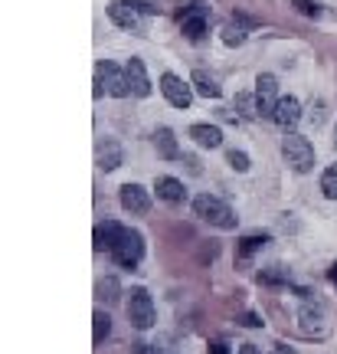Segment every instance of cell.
<instances>
[{
    "mask_svg": "<svg viewBox=\"0 0 337 354\" xmlns=\"http://www.w3.org/2000/svg\"><path fill=\"white\" fill-rule=\"evenodd\" d=\"M282 158L295 174H308L314 167V145L298 131H285L282 138Z\"/></svg>",
    "mask_w": 337,
    "mask_h": 354,
    "instance_id": "obj_1",
    "label": "cell"
},
{
    "mask_svg": "<svg viewBox=\"0 0 337 354\" xmlns=\"http://www.w3.org/2000/svg\"><path fill=\"white\" fill-rule=\"evenodd\" d=\"M193 214L216 230H236V214L220 197H213V194H197L193 197Z\"/></svg>",
    "mask_w": 337,
    "mask_h": 354,
    "instance_id": "obj_2",
    "label": "cell"
},
{
    "mask_svg": "<svg viewBox=\"0 0 337 354\" xmlns=\"http://www.w3.org/2000/svg\"><path fill=\"white\" fill-rule=\"evenodd\" d=\"M95 95H115V99H125L131 95V86H128V73L122 66L102 59L95 63Z\"/></svg>",
    "mask_w": 337,
    "mask_h": 354,
    "instance_id": "obj_3",
    "label": "cell"
},
{
    "mask_svg": "<svg viewBox=\"0 0 337 354\" xmlns=\"http://www.w3.org/2000/svg\"><path fill=\"white\" fill-rule=\"evenodd\" d=\"M141 256H144V236H141L137 230L122 227V236H118V243L112 246V259L118 266H125V269H135V266L141 263Z\"/></svg>",
    "mask_w": 337,
    "mask_h": 354,
    "instance_id": "obj_4",
    "label": "cell"
},
{
    "mask_svg": "<svg viewBox=\"0 0 337 354\" xmlns=\"http://www.w3.org/2000/svg\"><path fill=\"white\" fill-rule=\"evenodd\" d=\"M128 318H131V325L137 331H148L157 322V312H154V302H151L148 289L135 286V289L128 292Z\"/></svg>",
    "mask_w": 337,
    "mask_h": 354,
    "instance_id": "obj_5",
    "label": "cell"
},
{
    "mask_svg": "<svg viewBox=\"0 0 337 354\" xmlns=\"http://www.w3.org/2000/svg\"><path fill=\"white\" fill-rule=\"evenodd\" d=\"M108 20H112L115 26L128 30V33L144 37V20H141V10H137L131 0H112V3H108Z\"/></svg>",
    "mask_w": 337,
    "mask_h": 354,
    "instance_id": "obj_6",
    "label": "cell"
},
{
    "mask_svg": "<svg viewBox=\"0 0 337 354\" xmlns=\"http://www.w3.org/2000/svg\"><path fill=\"white\" fill-rule=\"evenodd\" d=\"M161 92L174 109H190V102H193V86L184 82L180 76H174V73H164L161 76Z\"/></svg>",
    "mask_w": 337,
    "mask_h": 354,
    "instance_id": "obj_7",
    "label": "cell"
},
{
    "mask_svg": "<svg viewBox=\"0 0 337 354\" xmlns=\"http://www.w3.org/2000/svg\"><path fill=\"white\" fill-rule=\"evenodd\" d=\"M256 99H259V115L272 118L275 105H278V79L272 73H259L256 76Z\"/></svg>",
    "mask_w": 337,
    "mask_h": 354,
    "instance_id": "obj_8",
    "label": "cell"
},
{
    "mask_svg": "<svg viewBox=\"0 0 337 354\" xmlns=\"http://www.w3.org/2000/svg\"><path fill=\"white\" fill-rule=\"evenodd\" d=\"M125 73H128L131 95H137V99H148V95H151V79H148V69H144V63H141L137 56H131V59L125 63Z\"/></svg>",
    "mask_w": 337,
    "mask_h": 354,
    "instance_id": "obj_9",
    "label": "cell"
},
{
    "mask_svg": "<svg viewBox=\"0 0 337 354\" xmlns=\"http://www.w3.org/2000/svg\"><path fill=\"white\" fill-rule=\"evenodd\" d=\"M272 122L278 128H285V131H291V128L301 122V102L295 99V95H285V99H278V105H275V115Z\"/></svg>",
    "mask_w": 337,
    "mask_h": 354,
    "instance_id": "obj_10",
    "label": "cell"
},
{
    "mask_svg": "<svg viewBox=\"0 0 337 354\" xmlns=\"http://www.w3.org/2000/svg\"><path fill=\"white\" fill-rule=\"evenodd\" d=\"M122 207L128 214H148L151 210V194L141 184H125L122 187Z\"/></svg>",
    "mask_w": 337,
    "mask_h": 354,
    "instance_id": "obj_11",
    "label": "cell"
},
{
    "mask_svg": "<svg viewBox=\"0 0 337 354\" xmlns=\"http://www.w3.org/2000/svg\"><path fill=\"white\" fill-rule=\"evenodd\" d=\"M154 190H157V201L174 203V207L187 201V187H184L177 177H157V180H154Z\"/></svg>",
    "mask_w": 337,
    "mask_h": 354,
    "instance_id": "obj_12",
    "label": "cell"
},
{
    "mask_svg": "<svg viewBox=\"0 0 337 354\" xmlns=\"http://www.w3.org/2000/svg\"><path fill=\"white\" fill-rule=\"evenodd\" d=\"M190 138H193V145L197 148H220L223 145V131L216 125H190Z\"/></svg>",
    "mask_w": 337,
    "mask_h": 354,
    "instance_id": "obj_13",
    "label": "cell"
},
{
    "mask_svg": "<svg viewBox=\"0 0 337 354\" xmlns=\"http://www.w3.org/2000/svg\"><path fill=\"white\" fill-rule=\"evenodd\" d=\"M118 236H122V223H115V220H105V223H99L95 227V250L99 253H112V246L118 243Z\"/></svg>",
    "mask_w": 337,
    "mask_h": 354,
    "instance_id": "obj_14",
    "label": "cell"
},
{
    "mask_svg": "<svg viewBox=\"0 0 337 354\" xmlns=\"http://www.w3.org/2000/svg\"><path fill=\"white\" fill-rule=\"evenodd\" d=\"M190 86H193V92H197V95H203V99H220V95H223L220 82H216L210 73H203V69H197V73L190 76Z\"/></svg>",
    "mask_w": 337,
    "mask_h": 354,
    "instance_id": "obj_15",
    "label": "cell"
},
{
    "mask_svg": "<svg viewBox=\"0 0 337 354\" xmlns=\"http://www.w3.org/2000/svg\"><path fill=\"white\" fill-rule=\"evenodd\" d=\"M154 148H157V154L167 158V161L180 158V151H177V138H174L171 128H157V131H154Z\"/></svg>",
    "mask_w": 337,
    "mask_h": 354,
    "instance_id": "obj_16",
    "label": "cell"
},
{
    "mask_svg": "<svg viewBox=\"0 0 337 354\" xmlns=\"http://www.w3.org/2000/svg\"><path fill=\"white\" fill-rule=\"evenodd\" d=\"M180 24H184V37H187L190 43H200V39L206 37V13H193V17H184Z\"/></svg>",
    "mask_w": 337,
    "mask_h": 354,
    "instance_id": "obj_17",
    "label": "cell"
},
{
    "mask_svg": "<svg viewBox=\"0 0 337 354\" xmlns=\"http://www.w3.org/2000/svg\"><path fill=\"white\" fill-rule=\"evenodd\" d=\"M269 240H272L269 233H249V236H242V240H239V259H249V256L256 253V250H262Z\"/></svg>",
    "mask_w": 337,
    "mask_h": 354,
    "instance_id": "obj_18",
    "label": "cell"
},
{
    "mask_svg": "<svg viewBox=\"0 0 337 354\" xmlns=\"http://www.w3.org/2000/svg\"><path fill=\"white\" fill-rule=\"evenodd\" d=\"M118 165H122V148L115 141H105V148L99 151V167L102 171H115Z\"/></svg>",
    "mask_w": 337,
    "mask_h": 354,
    "instance_id": "obj_19",
    "label": "cell"
},
{
    "mask_svg": "<svg viewBox=\"0 0 337 354\" xmlns=\"http://www.w3.org/2000/svg\"><path fill=\"white\" fill-rule=\"evenodd\" d=\"M236 105H239V112H242V118H262V115H259V99H256V92H239Z\"/></svg>",
    "mask_w": 337,
    "mask_h": 354,
    "instance_id": "obj_20",
    "label": "cell"
},
{
    "mask_svg": "<svg viewBox=\"0 0 337 354\" xmlns=\"http://www.w3.org/2000/svg\"><path fill=\"white\" fill-rule=\"evenodd\" d=\"M321 194H325L327 201H337V165H331L321 174Z\"/></svg>",
    "mask_w": 337,
    "mask_h": 354,
    "instance_id": "obj_21",
    "label": "cell"
},
{
    "mask_svg": "<svg viewBox=\"0 0 337 354\" xmlns=\"http://www.w3.org/2000/svg\"><path fill=\"white\" fill-rule=\"evenodd\" d=\"M92 322H95V335H92V342L102 344L105 338H108V331H112V318L105 315V312H95V315H92Z\"/></svg>",
    "mask_w": 337,
    "mask_h": 354,
    "instance_id": "obj_22",
    "label": "cell"
},
{
    "mask_svg": "<svg viewBox=\"0 0 337 354\" xmlns=\"http://www.w3.org/2000/svg\"><path fill=\"white\" fill-rule=\"evenodd\" d=\"M226 165L233 167V171H239V174H246V171H249V154L233 148V151H226Z\"/></svg>",
    "mask_w": 337,
    "mask_h": 354,
    "instance_id": "obj_23",
    "label": "cell"
},
{
    "mask_svg": "<svg viewBox=\"0 0 337 354\" xmlns=\"http://www.w3.org/2000/svg\"><path fill=\"white\" fill-rule=\"evenodd\" d=\"M220 37H223V43L226 46H242V43H246V33H242V30H239V26H223V30H220Z\"/></svg>",
    "mask_w": 337,
    "mask_h": 354,
    "instance_id": "obj_24",
    "label": "cell"
},
{
    "mask_svg": "<svg viewBox=\"0 0 337 354\" xmlns=\"http://www.w3.org/2000/svg\"><path fill=\"white\" fill-rule=\"evenodd\" d=\"M291 3H295V7H298L305 17H321V7H318L314 0H291Z\"/></svg>",
    "mask_w": 337,
    "mask_h": 354,
    "instance_id": "obj_25",
    "label": "cell"
},
{
    "mask_svg": "<svg viewBox=\"0 0 337 354\" xmlns=\"http://www.w3.org/2000/svg\"><path fill=\"white\" fill-rule=\"evenodd\" d=\"M308 122H311L314 128L321 125V122H325V102H318V105H314L311 109V115H308Z\"/></svg>",
    "mask_w": 337,
    "mask_h": 354,
    "instance_id": "obj_26",
    "label": "cell"
},
{
    "mask_svg": "<svg viewBox=\"0 0 337 354\" xmlns=\"http://www.w3.org/2000/svg\"><path fill=\"white\" fill-rule=\"evenodd\" d=\"M102 292H108L105 299H108V302H115V299H118V282H115V279H105V282H102Z\"/></svg>",
    "mask_w": 337,
    "mask_h": 354,
    "instance_id": "obj_27",
    "label": "cell"
},
{
    "mask_svg": "<svg viewBox=\"0 0 337 354\" xmlns=\"http://www.w3.org/2000/svg\"><path fill=\"white\" fill-rule=\"evenodd\" d=\"M131 3H135L141 13H157V7H154V3H148V0H131Z\"/></svg>",
    "mask_w": 337,
    "mask_h": 354,
    "instance_id": "obj_28",
    "label": "cell"
},
{
    "mask_svg": "<svg viewBox=\"0 0 337 354\" xmlns=\"http://www.w3.org/2000/svg\"><path fill=\"white\" fill-rule=\"evenodd\" d=\"M242 325H246V328H259L262 322H259V318H256V315H242Z\"/></svg>",
    "mask_w": 337,
    "mask_h": 354,
    "instance_id": "obj_29",
    "label": "cell"
},
{
    "mask_svg": "<svg viewBox=\"0 0 337 354\" xmlns=\"http://www.w3.org/2000/svg\"><path fill=\"white\" fill-rule=\"evenodd\" d=\"M137 354H161L154 344H137Z\"/></svg>",
    "mask_w": 337,
    "mask_h": 354,
    "instance_id": "obj_30",
    "label": "cell"
},
{
    "mask_svg": "<svg viewBox=\"0 0 337 354\" xmlns=\"http://www.w3.org/2000/svg\"><path fill=\"white\" fill-rule=\"evenodd\" d=\"M210 354H229V351H226L223 342H216V344H210Z\"/></svg>",
    "mask_w": 337,
    "mask_h": 354,
    "instance_id": "obj_31",
    "label": "cell"
},
{
    "mask_svg": "<svg viewBox=\"0 0 337 354\" xmlns=\"http://www.w3.org/2000/svg\"><path fill=\"white\" fill-rule=\"evenodd\" d=\"M239 354H262V351H259L256 344H242V348H239Z\"/></svg>",
    "mask_w": 337,
    "mask_h": 354,
    "instance_id": "obj_32",
    "label": "cell"
},
{
    "mask_svg": "<svg viewBox=\"0 0 337 354\" xmlns=\"http://www.w3.org/2000/svg\"><path fill=\"white\" fill-rule=\"evenodd\" d=\"M327 279H331V282H334V286H337V263L331 266V269H327Z\"/></svg>",
    "mask_w": 337,
    "mask_h": 354,
    "instance_id": "obj_33",
    "label": "cell"
},
{
    "mask_svg": "<svg viewBox=\"0 0 337 354\" xmlns=\"http://www.w3.org/2000/svg\"><path fill=\"white\" fill-rule=\"evenodd\" d=\"M334 148H337V125H334Z\"/></svg>",
    "mask_w": 337,
    "mask_h": 354,
    "instance_id": "obj_34",
    "label": "cell"
}]
</instances>
